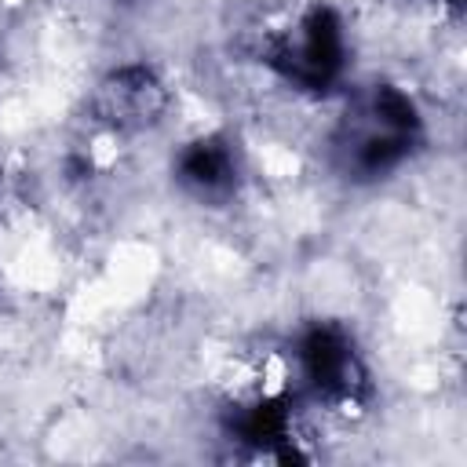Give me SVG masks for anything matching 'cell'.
I'll return each mask as SVG.
<instances>
[{
    "label": "cell",
    "instance_id": "6da1fadb",
    "mask_svg": "<svg viewBox=\"0 0 467 467\" xmlns=\"http://www.w3.org/2000/svg\"><path fill=\"white\" fill-rule=\"evenodd\" d=\"M416 109L398 88H376L347 109L336 131V157L350 175H379L394 168L416 139Z\"/></svg>",
    "mask_w": 467,
    "mask_h": 467
},
{
    "label": "cell",
    "instance_id": "3957f363",
    "mask_svg": "<svg viewBox=\"0 0 467 467\" xmlns=\"http://www.w3.org/2000/svg\"><path fill=\"white\" fill-rule=\"evenodd\" d=\"M179 175L186 182L190 193L204 197V201H219L226 193H234V157L223 142H197L182 153L179 161Z\"/></svg>",
    "mask_w": 467,
    "mask_h": 467
},
{
    "label": "cell",
    "instance_id": "7a4b0ae2",
    "mask_svg": "<svg viewBox=\"0 0 467 467\" xmlns=\"http://www.w3.org/2000/svg\"><path fill=\"white\" fill-rule=\"evenodd\" d=\"M164 106H168L164 84L146 66H124V69L109 73L95 95V113L113 131L150 128L153 120H161Z\"/></svg>",
    "mask_w": 467,
    "mask_h": 467
}]
</instances>
